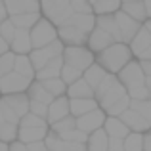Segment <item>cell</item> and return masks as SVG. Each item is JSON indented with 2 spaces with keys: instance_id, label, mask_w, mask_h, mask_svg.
Instances as JSON below:
<instances>
[{
  "instance_id": "cell-54",
  "label": "cell",
  "mask_w": 151,
  "mask_h": 151,
  "mask_svg": "<svg viewBox=\"0 0 151 151\" xmlns=\"http://www.w3.org/2000/svg\"><path fill=\"white\" fill-rule=\"evenodd\" d=\"M88 2H90V4H92V8H94V4H96V2H98V0H88Z\"/></svg>"
},
{
  "instance_id": "cell-32",
  "label": "cell",
  "mask_w": 151,
  "mask_h": 151,
  "mask_svg": "<svg viewBox=\"0 0 151 151\" xmlns=\"http://www.w3.org/2000/svg\"><path fill=\"white\" fill-rule=\"evenodd\" d=\"M75 128H77V121H75L73 117H67V119H63V121L55 122V124H50V134H54V136H58V138H65L67 134Z\"/></svg>"
},
{
  "instance_id": "cell-41",
  "label": "cell",
  "mask_w": 151,
  "mask_h": 151,
  "mask_svg": "<svg viewBox=\"0 0 151 151\" xmlns=\"http://www.w3.org/2000/svg\"><path fill=\"white\" fill-rule=\"evenodd\" d=\"M29 113L37 115V117H40V119H48V105H44V103H38V101H31Z\"/></svg>"
},
{
  "instance_id": "cell-8",
  "label": "cell",
  "mask_w": 151,
  "mask_h": 151,
  "mask_svg": "<svg viewBox=\"0 0 151 151\" xmlns=\"http://www.w3.org/2000/svg\"><path fill=\"white\" fill-rule=\"evenodd\" d=\"M63 48H65V46L58 40V42H54V44H50V46L33 50L29 54V59H31V63H33L35 71H40L42 67H46L50 61H54V59H58V58H63Z\"/></svg>"
},
{
  "instance_id": "cell-13",
  "label": "cell",
  "mask_w": 151,
  "mask_h": 151,
  "mask_svg": "<svg viewBox=\"0 0 151 151\" xmlns=\"http://www.w3.org/2000/svg\"><path fill=\"white\" fill-rule=\"evenodd\" d=\"M10 17L27 14H40V0H4Z\"/></svg>"
},
{
  "instance_id": "cell-51",
  "label": "cell",
  "mask_w": 151,
  "mask_h": 151,
  "mask_svg": "<svg viewBox=\"0 0 151 151\" xmlns=\"http://www.w3.org/2000/svg\"><path fill=\"white\" fill-rule=\"evenodd\" d=\"M144 29H145V31H147V33L151 35V19H147V21L144 23Z\"/></svg>"
},
{
  "instance_id": "cell-38",
  "label": "cell",
  "mask_w": 151,
  "mask_h": 151,
  "mask_svg": "<svg viewBox=\"0 0 151 151\" xmlns=\"http://www.w3.org/2000/svg\"><path fill=\"white\" fill-rule=\"evenodd\" d=\"M59 78H61L67 86H71V84H75L77 81H81V78H82V73H81V71H77V69H73V67H69V65H63L61 77H59Z\"/></svg>"
},
{
  "instance_id": "cell-53",
  "label": "cell",
  "mask_w": 151,
  "mask_h": 151,
  "mask_svg": "<svg viewBox=\"0 0 151 151\" xmlns=\"http://www.w3.org/2000/svg\"><path fill=\"white\" fill-rule=\"evenodd\" d=\"M130 2H142V0H122V4H130Z\"/></svg>"
},
{
  "instance_id": "cell-3",
  "label": "cell",
  "mask_w": 151,
  "mask_h": 151,
  "mask_svg": "<svg viewBox=\"0 0 151 151\" xmlns=\"http://www.w3.org/2000/svg\"><path fill=\"white\" fill-rule=\"evenodd\" d=\"M40 14L52 25L61 27L69 23L75 12L71 8V0H40Z\"/></svg>"
},
{
  "instance_id": "cell-20",
  "label": "cell",
  "mask_w": 151,
  "mask_h": 151,
  "mask_svg": "<svg viewBox=\"0 0 151 151\" xmlns=\"http://www.w3.org/2000/svg\"><path fill=\"white\" fill-rule=\"evenodd\" d=\"M103 132L111 138V140H124L130 134L128 126L121 121V117H107L105 124H103Z\"/></svg>"
},
{
  "instance_id": "cell-14",
  "label": "cell",
  "mask_w": 151,
  "mask_h": 151,
  "mask_svg": "<svg viewBox=\"0 0 151 151\" xmlns=\"http://www.w3.org/2000/svg\"><path fill=\"white\" fill-rule=\"evenodd\" d=\"M111 44H115V38L111 37L109 33H105L103 29H100V27H94V31L90 33L88 37V42H86V46H88V50L92 52L94 55L101 54L103 50H107Z\"/></svg>"
},
{
  "instance_id": "cell-4",
  "label": "cell",
  "mask_w": 151,
  "mask_h": 151,
  "mask_svg": "<svg viewBox=\"0 0 151 151\" xmlns=\"http://www.w3.org/2000/svg\"><path fill=\"white\" fill-rule=\"evenodd\" d=\"M94 63H96V55L88 50V46H65L63 48V65L73 67L82 75Z\"/></svg>"
},
{
  "instance_id": "cell-10",
  "label": "cell",
  "mask_w": 151,
  "mask_h": 151,
  "mask_svg": "<svg viewBox=\"0 0 151 151\" xmlns=\"http://www.w3.org/2000/svg\"><path fill=\"white\" fill-rule=\"evenodd\" d=\"M88 37H90L88 33H84L82 29L71 25V23L58 27V38L63 46H86Z\"/></svg>"
},
{
  "instance_id": "cell-31",
  "label": "cell",
  "mask_w": 151,
  "mask_h": 151,
  "mask_svg": "<svg viewBox=\"0 0 151 151\" xmlns=\"http://www.w3.org/2000/svg\"><path fill=\"white\" fill-rule=\"evenodd\" d=\"M42 14H27V15H15L10 17V21L14 23L15 29H23V31H31L38 21H40Z\"/></svg>"
},
{
  "instance_id": "cell-28",
  "label": "cell",
  "mask_w": 151,
  "mask_h": 151,
  "mask_svg": "<svg viewBox=\"0 0 151 151\" xmlns=\"http://www.w3.org/2000/svg\"><path fill=\"white\" fill-rule=\"evenodd\" d=\"M122 12H124L126 15H130L132 19H136L138 23H142L144 25L145 21H147V12H145V6H144V0L142 2H130V4H122L121 8Z\"/></svg>"
},
{
  "instance_id": "cell-24",
  "label": "cell",
  "mask_w": 151,
  "mask_h": 151,
  "mask_svg": "<svg viewBox=\"0 0 151 151\" xmlns=\"http://www.w3.org/2000/svg\"><path fill=\"white\" fill-rule=\"evenodd\" d=\"M63 69V58H58L54 61H50L46 67H42L40 71H37V78L35 81H50V78H59Z\"/></svg>"
},
{
  "instance_id": "cell-9",
  "label": "cell",
  "mask_w": 151,
  "mask_h": 151,
  "mask_svg": "<svg viewBox=\"0 0 151 151\" xmlns=\"http://www.w3.org/2000/svg\"><path fill=\"white\" fill-rule=\"evenodd\" d=\"M35 81L21 77L19 73H10L0 78V94L2 96H14V94H27Z\"/></svg>"
},
{
  "instance_id": "cell-39",
  "label": "cell",
  "mask_w": 151,
  "mask_h": 151,
  "mask_svg": "<svg viewBox=\"0 0 151 151\" xmlns=\"http://www.w3.org/2000/svg\"><path fill=\"white\" fill-rule=\"evenodd\" d=\"M71 8H73L75 14H82V15L94 14V8L88 0H71Z\"/></svg>"
},
{
  "instance_id": "cell-7",
  "label": "cell",
  "mask_w": 151,
  "mask_h": 151,
  "mask_svg": "<svg viewBox=\"0 0 151 151\" xmlns=\"http://www.w3.org/2000/svg\"><path fill=\"white\" fill-rule=\"evenodd\" d=\"M117 78L126 88V92H132V90H136V88L145 86V73H144V69H142V65H140L138 59L130 61L128 65L117 75Z\"/></svg>"
},
{
  "instance_id": "cell-35",
  "label": "cell",
  "mask_w": 151,
  "mask_h": 151,
  "mask_svg": "<svg viewBox=\"0 0 151 151\" xmlns=\"http://www.w3.org/2000/svg\"><path fill=\"white\" fill-rule=\"evenodd\" d=\"M14 65H15V54L14 52H6L4 55H0V78L14 73Z\"/></svg>"
},
{
  "instance_id": "cell-11",
  "label": "cell",
  "mask_w": 151,
  "mask_h": 151,
  "mask_svg": "<svg viewBox=\"0 0 151 151\" xmlns=\"http://www.w3.org/2000/svg\"><path fill=\"white\" fill-rule=\"evenodd\" d=\"M75 121H77V128L81 130V132H84L86 136H90V134L98 132V130H103L107 115H105L103 109H96V111H92V113L84 115V117L75 119Z\"/></svg>"
},
{
  "instance_id": "cell-43",
  "label": "cell",
  "mask_w": 151,
  "mask_h": 151,
  "mask_svg": "<svg viewBox=\"0 0 151 151\" xmlns=\"http://www.w3.org/2000/svg\"><path fill=\"white\" fill-rule=\"evenodd\" d=\"M8 19H10V15H8L6 4H4V0H0V25H2L4 21H8Z\"/></svg>"
},
{
  "instance_id": "cell-19",
  "label": "cell",
  "mask_w": 151,
  "mask_h": 151,
  "mask_svg": "<svg viewBox=\"0 0 151 151\" xmlns=\"http://www.w3.org/2000/svg\"><path fill=\"white\" fill-rule=\"evenodd\" d=\"M50 134V126H37V128H19L17 132V142L25 145L37 144V142H44Z\"/></svg>"
},
{
  "instance_id": "cell-23",
  "label": "cell",
  "mask_w": 151,
  "mask_h": 151,
  "mask_svg": "<svg viewBox=\"0 0 151 151\" xmlns=\"http://www.w3.org/2000/svg\"><path fill=\"white\" fill-rule=\"evenodd\" d=\"M67 98L69 100H88V98H94V90L88 86L84 78H81L75 84L67 86Z\"/></svg>"
},
{
  "instance_id": "cell-16",
  "label": "cell",
  "mask_w": 151,
  "mask_h": 151,
  "mask_svg": "<svg viewBox=\"0 0 151 151\" xmlns=\"http://www.w3.org/2000/svg\"><path fill=\"white\" fill-rule=\"evenodd\" d=\"M71 117V111H69V98L63 96V98H55L54 101L48 105V124H55V122L63 121V119Z\"/></svg>"
},
{
  "instance_id": "cell-49",
  "label": "cell",
  "mask_w": 151,
  "mask_h": 151,
  "mask_svg": "<svg viewBox=\"0 0 151 151\" xmlns=\"http://www.w3.org/2000/svg\"><path fill=\"white\" fill-rule=\"evenodd\" d=\"M144 6H145V12H147V17L151 19V0H144Z\"/></svg>"
},
{
  "instance_id": "cell-33",
  "label": "cell",
  "mask_w": 151,
  "mask_h": 151,
  "mask_svg": "<svg viewBox=\"0 0 151 151\" xmlns=\"http://www.w3.org/2000/svg\"><path fill=\"white\" fill-rule=\"evenodd\" d=\"M38 82H42V86H44L54 98L67 96V84L61 81V78H50V81H38Z\"/></svg>"
},
{
  "instance_id": "cell-30",
  "label": "cell",
  "mask_w": 151,
  "mask_h": 151,
  "mask_svg": "<svg viewBox=\"0 0 151 151\" xmlns=\"http://www.w3.org/2000/svg\"><path fill=\"white\" fill-rule=\"evenodd\" d=\"M105 77H107V73L101 69L100 65H98V63H94V65L90 67L88 71H84V75H82V78L88 82V86H90L92 90H96L98 86L103 82V78H105Z\"/></svg>"
},
{
  "instance_id": "cell-44",
  "label": "cell",
  "mask_w": 151,
  "mask_h": 151,
  "mask_svg": "<svg viewBox=\"0 0 151 151\" xmlns=\"http://www.w3.org/2000/svg\"><path fill=\"white\" fill-rule=\"evenodd\" d=\"M27 149H29V151H48V147H46L44 142H37V144H31V145H27Z\"/></svg>"
},
{
  "instance_id": "cell-2",
  "label": "cell",
  "mask_w": 151,
  "mask_h": 151,
  "mask_svg": "<svg viewBox=\"0 0 151 151\" xmlns=\"http://www.w3.org/2000/svg\"><path fill=\"white\" fill-rule=\"evenodd\" d=\"M126 96H128L126 88L121 84V81H119L115 75H107L101 84L94 90V100L98 101V107L103 109V111L113 107L117 101H121L122 98H126Z\"/></svg>"
},
{
  "instance_id": "cell-5",
  "label": "cell",
  "mask_w": 151,
  "mask_h": 151,
  "mask_svg": "<svg viewBox=\"0 0 151 151\" xmlns=\"http://www.w3.org/2000/svg\"><path fill=\"white\" fill-rule=\"evenodd\" d=\"M31 33V42H33V50L44 48V46H50L54 42H58V27L52 25L48 19L40 17V21L29 31Z\"/></svg>"
},
{
  "instance_id": "cell-18",
  "label": "cell",
  "mask_w": 151,
  "mask_h": 151,
  "mask_svg": "<svg viewBox=\"0 0 151 151\" xmlns=\"http://www.w3.org/2000/svg\"><path fill=\"white\" fill-rule=\"evenodd\" d=\"M121 121L124 122L126 126H128L130 132H138V134H147L151 130V126L147 122L144 121V117H142L138 111H134L132 107H130L128 111H124V113L121 115Z\"/></svg>"
},
{
  "instance_id": "cell-36",
  "label": "cell",
  "mask_w": 151,
  "mask_h": 151,
  "mask_svg": "<svg viewBox=\"0 0 151 151\" xmlns=\"http://www.w3.org/2000/svg\"><path fill=\"white\" fill-rule=\"evenodd\" d=\"M37 126H50L46 119H40L33 113H27L25 117L19 121V128H37Z\"/></svg>"
},
{
  "instance_id": "cell-29",
  "label": "cell",
  "mask_w": 151,
  "mask_h": 151,
  "mask_svg": "<svg viewBox=\"0 0 151 151\" xmlns=\"http://www.w3.org/2000/svg\"><path fill=\"white\" fill-rule=\"evenodd\" d=\"M14 71H15V73H19L21 77H25V78H31V81L37 78V71H35V67H33V63H31L29 55H15Z\"/></svg>"
},
{
  "instance_id": "cell-40",
  "label": "cell",
  "mask_w": 151,
  "mask_h": 151,
  "mask_svg": "<svg viewBox=\"0 0 151 151\" xmlns=\"http://www.w3.org/2000/svg\"><path fill=\"white\" fill-rule=\"evenodd\" d=\"M15 27H14V23L8 19V21H4L2 25H0V37L4 38V40L8 42V46H10V42H12V38H14V35H15Z\"/></svg>"
},
{
  "instance_id": "cell-25",
  "label": "cell",
  "mask_w": 151,
  "mask_h": 151,
  "mask_svg": "<svg viewBox=\"0 0 151 151\" xmlns=\"http://www.w3.org/2000/svg\"><path fill=\"white\" fill-rule=\"evenodd\" d=\"M27 96H29L31 101H38V103H44V105H50V103L55 100V98L52 96L48 90L42 86V82H38V81H35L33 84H31V88H29V92H27Z\"/></svg>"
},
{
  "instance_id": "cell-17",
  "label": "cell",
  "mask_w": 151,
  "mask_h": 151,
  "mask_svg": "<svg viewBox=\"0 0 151 151\" xmlns=\"http://www.w3.org/2000/svg\"><path fill=\"white\" fill-rule=\"evenodd\" d=\"M10 52H14L15 55H29L33 52V42H31V33L29 31L17 29L10 42Z\"/></svg>"
},
{
  "instance_id": "cell-55",
  "label": "cell",
  "mask_w": 151,
  "mask_h": 151,
  "mask_svg": "<svg viewBox=\"0 0 151 151\" xmlns=\"http://www.w3.org/2000/svg\"><path fill=\"white\" fill-rule=\"evenodd\" d=\"M0 98H2V94H0Z\"/></svg>"
},
{
  "instance_id": "cell-1",
  "label": "cell",
  "mask_w": 151,
  "mask_h": 151,
  "mask_svg": "<svg viewBox=\"0 0 151 151\" xmlns=\"http://www.w3.org/2000/svg\"><path fill=\"white\" fill-rule=\"evenodd\" d=\"M130 61H134L132 50L128 44H122V42H115L111 44L107 50H103L101 54L96 55V63L105 71L107 75H115L117 77Z\"/></svg>"
},
{
  "instance_id": "cell-12",
  "label": "cell",
  "mask_w": 151,
  "mask_h": 151,
  "mask_svg": "<svg viewBox=\"0 0 151 151\" xmlns=\"http://www.w3.org/2000/svg\"><path fill=\"white\" fill-rule=\"evenodd\" d=\"M115 21H117L122 44H130L132 38L136 37V35L140 33V29H142V23H138L136 19H132L130 15H126L122 10L119 12V14H115Z\"/></svg>"
},
{
  "instance_id": "cell-46",
  "label": "cell",
  "mask_w": 151,
  "mask_h": 151,
  "mask_svg": "<svg viewBox=\"0 0 151 151\" xmlns=\"http://www.w3.org/2000/svg\"><path fill=\"white\" fill-rule=\"evenodd\" d=\"M144 151H151V130L144 134Z\"/></svg>"
},
{
  "instance_id": "cell-37",
  "label": "cell",
  "mask_w": 151,
  "mask_h": 151,
  "mask_svg": "<svg viewBox=\"0 0 151 151\" xmlns=\"http://www.w3.org/2000/svg\"><path fill=\"white\" fill-rule=\"evenodd\" d=\"M130 107H132L134 111H138V113L144 117V121L151 126V100H145V101H130Z\"/></svg>"
},
{
  "instance_id": "cell-45",
  "label": "cell",
  "mask_w": 151,
  "mask_h": 151,
  "mask_svg": "<svg viewBox=\"0 0 151 151\" xmlns=\"http://www.w3.org/2000/svg\"><path fill=\"white\" fill-rule=\"evenodd\" d=\"M10 151H29V149H27L25 144H21V142L15 140V142H12V144H10Z\"/></svg>"
},
{
  "instance_id": "cell-15",
  "label": "cell",
  "mask_w": 151,
  "mask_h": 151,
  "mask_svg": "<svg viewBox=\"0 0 151 151\" xmlns=\"http://www.w3.org/2000/svg\"><path fill=\"white\" fill-rule=\"evenodd\" d=\"M2 101L6 103V107L21 121L27 113H29L31 100L27 94H14V96H2Z\"/></svg>"
},
{
  "instance_id": "cell-47",
  "label": "cell",
  "mask_w": 151,
  "mask_h": 151,
  "mask_svg": "<svg viewBox=\"0 0 151 151\" xmlns=\"http://www.w3.org/2000/svg\"><path fill=\"white\" fill-rule=\"evenodd\" d=\"M6 52H10V46H8V42L0 37V55H4Z\"/></svg>"
},
{
  "instance_id": "cell-52",
  "label": "cell",
  "mask_w": 151,
  "mask_h": 151,
  "mask_svg": "<svg viewBox=\"0 0 151 151\" xmlns=\"http://www.w3.org/2000/svg\"><path fill=\"white\" fill-rule=\"evenodd\" d=\"M0 151H10V144H4V142H0Z\"/></svg>"
},
{
  "instance_id": "cell-34",
  "label": "cell",
  "mask_w": 151,
  "mask_h": 151,
  "mask_svg": "<svg viewBox=\"0 0 151 151\" xmlns=\"http://www.w3.org/2000/svg\"><path fill=\"white\" fill-rule=\"evenodd\" d=\"M124 151H144V134L130 132L124 138Z\"/></svg>"
},
{
  "instance_id": "cell-48",
  "label": "cell",
  "mask_w": 151,
  "mask_h": 151,
  "mask_svg": "<svg viewBox=\"0 0 151 151\" xmlns=\"http://www.w3.org/2000/svg\"><path fill=\"white\" fill-rule=\"evenodd\" d=\"M138 61H151V48H149L147 52H145V54H144V55H142V58H140V59H138Z\"/></svg>"
},
{
  "instance_id": "cell-22",
  "label": "cell",
  "mask_w": 151,
  "mask_h": 151,
  "mask_svg": "<svg viewBox=\"0 0 151 151\" xmlns=\"http://www.w3.org/2000/svg\"><path fill=\"white\" fill-rule=\"evenodd\" d=\"M96 109H100V107H98V101L94 98H88V100H69V111L73 119L84 117V115L92 113Z\"/></svg>"
},
{
  "instance_id": "cell-42",
  "label": "cell",
  "mask_w": 151,
  "mask_h": 151,
  "mask_svg": "<svg viewBox=\"0 0 151 151\" xmlns=\"http://www.w3.org/2000/svg\"><path fill=\"white\" fill-rule=\"evenodd\" d=\"M107 151H124V140H111L109 138V149Z\"/></svg>"
},
{
  "instance_id": "cell-27",
  "label": "cell",
  "mask_w": 151,
  "mask_h": 151,
  "mask_svg": "<svg viewBox=\"0 0 151 151\" xmlns=\"http://www.w3.org/2000/svg\"><path fill=\"white\" fill-rule=\"evenodd\" d=\"M109 149V136L103 130L90 134L86 142V151H107Z\"/></svg>"
},
{
  "instance_id": "cell-6",
  "label": "cell",
  "mask_w": 151,
  "mask_h": 151,
  "mask_svg": "<svg viewBox=\"0 0 151 151\" xmlns=\"http://www.w3.org/2000/svg\"><path fill=\"white\" fill-rule=\"evenodd\" d=\"M19 132V119L6 107V103L0 98V142L12 144L17 140Z\"/></svg>"
},
{
  "instance_id": "cell-50",
  "label": "cell",
  "mask_w": 151,
  "mask_h": 151,
  "mask_svg": "<svg viewBox=\"0 0 151 151\" xmlns=\"http://www.w3.org/2000/svg\"><path fill=\"white\" fill-rule=\"evenodd\" d=\"M145 88H147V92L151 96V77H145Z\"/></svg>"
},
{
  "instance_id": "cell-26",
  "label": "cell",
  "mask_w": 151,
  "mask_h": 151,
  "mask_svg": "<svg viewBox=\"0 0 151 151\" xmlns=\"http://www.w3.org/2000/svg\"><path fill=\"white\" fill-rule=\"evenodd\" d=\"M122 8V0H98L94 4V15H115Z\"/></svg>"
},
{
  "instance_id": "cell-21",
  "label": "cell",
  "mask_w": 151,
  "mask_h": 151,
  "mask_svg": "<svg viewBox=\"0 0 151 151\" xmlns=\"http://www.w3.org/2000/svg\"><path fill=\"white\" fill-rule=\"evenodd\" d=\"M130 50H132V55H134V59H140L142 55L145 54L149 48H151V35L147 33V31L144 29V25H142V29H140V33L136 35V37L132 38V42H130Z\"/></svg>"
}]
</instances>
